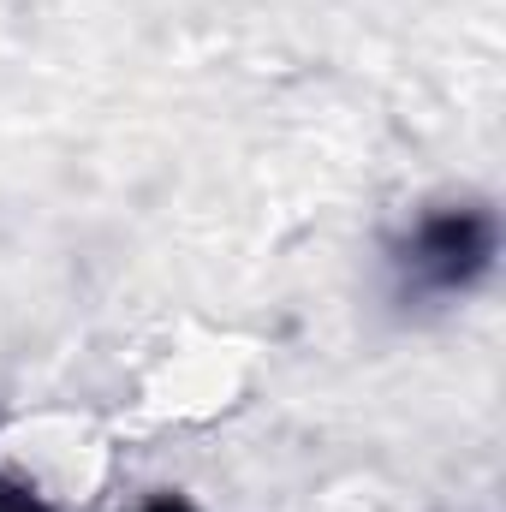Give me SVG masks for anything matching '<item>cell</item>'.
<instances>
[{"label": "cell", "instance_id": "1", "mask_svg": "<svg viewBox=\"0 0 506 512\" xmlns=\"http://www.w3.org/2000/svg\"><path fill=\"white\" fill-rule=\"evenodd\" d=\"M495 262H501V215L477 197L429 203L387 239L393 292L405 304H465L471 292L489 286Z\"/></svg>", "mask_w": 506, "mask_h": 512}, {"label": "cell", "instance_id": "2", "mask_svg": "<svg viewBox=\"0 0 506 512\" xmlns=\"http://www.w3.org/2000/svg\"><path fill=\"white\" fill-rule=\"evenodd\" d=\"M131 512H203L185 489H149V495H137L131 501Z\"/></svg>", "mask_w": 506, "mask_h": 512}]
</instances>
